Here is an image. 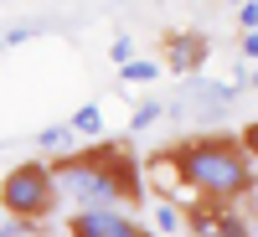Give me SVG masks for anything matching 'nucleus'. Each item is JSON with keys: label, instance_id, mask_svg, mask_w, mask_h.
<instances>
[{"label": "nucleus", "instance_id": "1", "mask_svg": "<svg viewBox=\"0 0 258 237\" xmlns=\"http://www.w3.org/2000/svg\"><path fill=\"white\" fill-rule=\"evenodd\" d=\"M57 181V206L83 211V206H140L145 201V170L135 149L119 139H93L88 149H68L52 160Z\"/></svg>", "mask_w": 258, "mask_h": 237}, {"label": "nucleus", "instance_id": "2", "mask_svg": "<svg viewBox=\"0 0 258 237\" xmlns=\"http://www.w3.org/2000/svg\"><path fill=\"white\" fill-rule=\"evenodd\" d=\"M165 160H170V170H176V181L186 186L191 201H243L258 186L253 155L232 134H191L181 144H170Z\"/></svg>", "mask_w": 258, "mask_h": 237}, {"label": "nucleus", "instance_id": "3", "mask_svg": "<svg viewBox=\"0 0 258 237\" xmlns=\"http://www.w3.org/2000/svg\"><path fill=\"white\" fill-rule=\"evenodd\" d=\"M0 206L16 222H47L57 211V181H52V160H21L6 170L0 181Z\"/></svg>", "mask_w": 258, "mask_h": 237}, {"label": "nucleus", "instance_id": "4", "mask_svg": "<svg viewBox=\"0 0 258 237\" xmlns=\"http://www.w3.org/2000/svg\"><path fill=\"white\" fill-rule=\"evenodd\" d=\"M68 237H160L140 217H124L119 206H83L68 211Z\"/></svg>", "mask_w": 258, "mask_h": 237}, {"label": "nucleus", "instance_id": "5", "mask_svg": "<svg viewBox=\"0 0 258 237\" xmlns=\"http://www.w3.org/2000/svg\"><path fill=\"white\" fill-rule=\"evenodd\" d=\"M186 227L191 237H253V222L243 211H232V201H191Z\"/></svg>", "mask_w": 258, "mask_h": 237}, {"label": "nucleus", "instance_id": "6", "mask_svg": "<svg viewBox=\"0 0 258 237\" xmlns=\"http://www.w3.org/2000/svg\"><path fill=\"white\" fill-rule=\"evenodd\" d=\"M207 57H212V41L202 31H170L165 36V67L170 72H197Z\"/></svg>", "mask_w": 258, "mask_h": 237}, {"label": "nucleus", "instance_id": "7", "mask_svg": "<svg viewBox=\"0 0 258 237\" xmlns=\"http://www.w3.org/2000/svg\"><path fill=\"white\" fill-rule=\"evenodd\" d=\"M160 72H165V62H155V57H129L124 67H119V83H124V88H150Z\"/></svg>", "mask_w": 258, "mask_h": 237}, {"label": "nucleus", "instance_id": "8", "mask_svg": "<svg viewBox=\"0 0 258 237\" xmlns=\"http://www.w3.org/2000/svg\"><path fill=\"white\" fill-rule=\"evenodd\" d=\"M36 149L41 155H68V149H78V134H73V124H52V129H41L36 134Z\"/></svg>", "mask_w": 258, "mask_h": 237}, {"label": "nucleus", "instance_id": "9", "mask_svg": "<svg viewBox=\"0 0 258 237\" xmlns=\"http://www.w3.org/2000/svg\"><path fill=\"white\" fill-rule=\"evenodd\" d=\"M68 124H73V134H78V139H93L98 129H103V109H98V103H83V109H78Z\"/></svg>", "mask_w": 258, "mask_h": 237}, {"label": "nucleus", "instance_id": "10", "mask_svg": "<svg viewBox=\"0 0 258 237\" xmlns=\"http://www.w3.org/2000/svg\"><path fill=\"white\" fill-rule=\"evenodd\" d=\"M165 119V103L160 98H145L135 114H129V134H140V129H150V124H160Z\"/></svg>", "mask_w": 258, "mask_h": 237}, {"label": "nucleus", "instance_id": "11", "mask_svg": "<svg viewBox=\"0 0 258 237\" xmlns=\"http://www.w3.org/2000/svg\"><path fill=\"white\" fill-rule=\"evenodd\" d=\"M186 227V206L181 201H160L155 206V232H181Z\"/></svg>", "mask_w": 258, "mask_h": 237}, {"label": "nucleus", "instance_id": "12", "mask_svg": "<svg viewBox=\"0 0 258 237\" xmlns=\"http://www.w3.org/2000/svg\"><path fill=\"white\" fill-rule=\"evenodd\" d=\"M109 57H114V67H124V62H129V57H140V52H135V41H129V36H114Z\"/></svg>", "mask_w": 258, "mask_h": 237}, {"label": "nucleus", "instance_id": "13", "mask_svg": "<svg viewBox=\"0 0 258 237\" xmlns=\"http://www.w3.org/2000/svg\"><path fill=\"white\" fill-rule=\"evenodd\" d=\"M238 26L243 31H258V0H243V6H238Z\"/></svg>", "mask_w": 258, "mask_h": 237}, {"label": "nucleus", "instance_id": "14", "mask_svg": "<svg viewBox=\"0 0 258 237\" xmlns=\"http://www.w3.org/2000/svg\"><path fill=\"white\" fill-rule=\"evenodd\" d=\"M238 144H243L248 155L258 160V119H253V124H243V134H238Z\"/></svg>", "mask_w": 258, "mask_h": 237}, {"label": "nucleus", "instance_id": "15", "mask_svg": "<svg viewBox=\"0 0 258 237\" xmlns=\"http://www.w3.org/2000/svg\"><path fill=\"white\" fill-rule=\"evenodd\" d=\"M238 52H243V62H258V31H243V47Z\"/></svg>", "mask_w": 258, "mask_h": 237}, {"label": "nucleus", "instance_id": "16", "mask_svg": "<svg viewBox=\"0 0 258 237\" xmlns=\"http://www.w3.org/2000/svg\"><path fill=\"white\" fill-rule=\"evenodd\" d=\"M253 88H258V62H253Z\"/></svg>", "mask_w": 258, "mask_h": 237}, {"label": "nucleus", "instance_id": "17", "mask_svg": "<svg viewBox=\"0 0 258 237\" xmlns=\"http://www.w3.org/2000/svg\"><path fill=\"white\" fill-rule=\"evenodd\" d=\"M0 227H6V206H0Z\"/></svg>", "mask_w": 258, "mask_h": 237}]
</instances>
